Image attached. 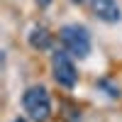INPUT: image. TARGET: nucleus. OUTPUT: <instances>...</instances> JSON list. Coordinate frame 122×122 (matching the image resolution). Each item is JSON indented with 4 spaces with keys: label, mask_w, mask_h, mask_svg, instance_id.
<instances>
[{
    "label": "nucleus",
    "mask_w": 122,
    "mask_h": 122,
    "mask_svg": "<svg viewBox=\"0 0 122 122\" xmlns=\"http://www.w3.org/2000/svg\"><path fill=\"white\" fill-rule=\"evenodd\" d=\"M59 42L66 49L71 56L76 59H86L93 49V39H90V32L83 25H64L59 29Z\"/></svg>",
    "instance_id": "nucleus-1"
},
{
    "label": "nucleus",
    "mask_w": 122,
    "mask_h": 122,
    "mask_svg": "<svg viewBox=\"0 0 122 122\" xmlns=\"http://www.w3.org/2000/svg\"><path fill=\"white\" fill-rule=\"evenodd\" d=\"M22 107L32 122H46L51 117V98L44 86H29L22 93Z\"/></svg>",
    "instance_id": "nucleus-2"
},
{
    "label": "nucleus",
    "mask_w": 122,
    "mask_h": 122,
    "mask_svg": "<svg viewBox=\"0 0 122 122\" xmlns=\"http://www.w3.org/2000/svg\"><path fill=\"white\" fill-rule=\"evenodd\" d=\"M51 73H54V81L61 88H68V90L76 88L78 71H76V64H73V59H71V54L66 49L54 51V56H51Z\"/></svg>",
    "instance_id": "nucleus-3"
},
{
    "label": "nucleus",
    "mask_w": 122,
    "mask_h": 122,
    "mask_svg": "<svg viewBox=\"0 0 122 122\" xmlns=\"http://www.w3.org/2000/svg\"><path fill=\"white\" fill-rule=\"evenodd\" d=\"M90 10L105 25H117L122 20V7L117 0H90Z\"/></svg>",
    "instance_id": "nucleus-4"
},
{
    "label": "nucleus",
    "mask_w": 122,
    "mask_h": 122,
    "mask_svg": "<svg viewBox=\"0 0 122 122\" xmlns=\"http://www.w3.org/2000/svg\"><path fill=\"white\" fill-rule=\"evenodd\" d=\"M27 42H29V46H32V49H37V51H49V49H51V44H54V34L49 32L46 27L37 25V27L29 29Z\"/></svg>",
    "instance_id": "nucleus-5"
},
{
    "label": "nucleus",
    "mask_w": 122,
    "mask_h": 122,
    "mask_svg": "<svg viewBox=\"0 0 122 122\" xmlns=\"http://www.w3.org/2000/svg\"><path fill=\"white\" fill-rule=\"evenodd\" d=\"M98 88H103L110 98H120V88H117V86H112L107 78H100V81H98Z\"/></svg>",
    "instance_id": "nucleus-6"
},
{
    "label": "nucleus",
    "mask_w": 122,
    "mask_h": 122,
    "mask_svg": "<svg viewBox=\"0 0 122 122\" xmlns=\"http://www.w3.org/2000/svg\"><path fill=\"white\" fill-rule=\"evenodd\" d=\"M37 5H39V7H49V5H51V0H37Z\"/></svg>",
    "instance_id": "nucleus-7"
},
{
    "label": "nucleus",
    "mask_w": 122,
    "mask_h": 122,
    "mask_svg": "<svg viewBox=\"0 0 122 122\" xmlns=\"http://www.w3.org/2000/svg\"><path fill=\"white\" fill-rule=\"evenodd\" d=\"M71 3H76V5H90V0H71Z\"/></svg>",
    "instance_id": "nucleus-8"
},
{
    "label": "nucleus",
    "mask_w": 122,
    "mask_h": 122,
    "mask_svg": "<svg viewBox=\"0 0 122 122\" xmlns=\"http://www.w3.org/2000/svg\"><path fill=\"white\" fill-rule=\"evenodd\" d=\"M12 122H27V120H22V117H15V120H12Z\"/></svg>",
    "instance_id": "nucleus-9"
}]
</instances>
